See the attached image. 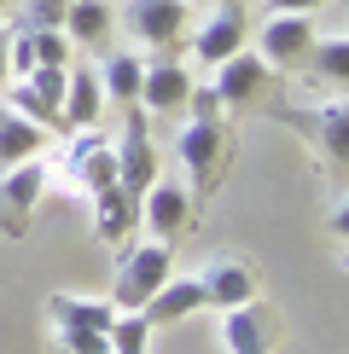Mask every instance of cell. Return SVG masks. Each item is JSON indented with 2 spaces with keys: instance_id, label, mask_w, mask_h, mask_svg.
<instances>
[{
  "instance_id": "cell-24",
  "label": "cell",
  "mask_w": 349,
  "mask_h": 354,
  "mask_svg": "<svg viewBox=\"0 0 349 354\" xmlns=\"http://www.w3.org/2000/svg\"><path fill=\"white\" fill-rule=\"evenodd\" d=\"M70 47H76V41H70L64 29H29V53H35V64H70Z\"/></svg>"
},
{
  "instance_id": "cell-14",
  "label": "cell",
  "mask_w": 349,
  "mask_h": 354,
  "mask_svg": "<svg viewBox=\"0 0 349 354\" xmlns=\"http://www.w3.org/2000/svg\"><path fill=\"white\" fill-rule=\"evenodd\" d=\"M134 35L145 41V47H174V41L186 35V0H134Z\"/></svg>"
},
{
  "instance_id": "cell-11",
  "label": "cell",
  "mask_w": 349,
  "mask_h": 354,
  "mask_svg": "<svg viewBox=\"0 0 349 354\" xmlns=\"http://www.w3.org/2000/svg\"><path fill=\"white\" fill-rule=\"evenodd\" d=\"M87 198H93V239L99 244H128V232L140 227V198L123 186H99Z\"/></svg>"
},
{
  "instance_id": "cell-8",
  "label": "cell",
  "mask_w": 349,
  "mask_h": 354,
  "mask_svg": "<svg viewBox=\"0 0 349 354\" xmlns=\"http://www.w3.org/2000/svg\"><path fill=\"white\" fill-rule=\"evenodd\" d=\"M314 18L309 12H268V24H262V58H268V64H297V58H309V47H314Z\"/></svg>"
},
{
  "instance_id": "cell-6",
  "label": "cell",
  "mask_w": 349,
  "mask_h": 354,
  "mask_svg": "<svg viewBox=\"0 0 349 354\" xmlns=\"http://www.w3.org/2000/svg\"><path fill=\"white\" fill-rule=\"evenodd\" d=\"M285 122L297 128V134H309L314 151L326 157L332 169H343V157H349V111H343V99H332V105H309V111H285Z\"/></svg>"
},
{
  "instance_id": "cell-1",
  "label": "cell",
  "mask_w": 349,
  "mask_h": 354,
  "mask_svg": "<svg viewBox=\"0 0 349 354\" xmlns=\"http://www.w3.org/2000/svg\"><path fill=\"white\" fill-rule=\"evenodd\" d=\"M169 273H174V256H169V244H163V239H152V244L128 250V256L116 261L111 302H116V308H145V297H152V290L163 285Z\"/></svg>"
},
{
  "instance_id": "cell-18",
  "label": "cell",
  "mask_w": 349,
  "mask_h": 354,
  "mask_svg": "<svg viewBox=\"0 0 349 354\" xmlns=\"http://www.w3.org/2000/svg\"><path fill=\"white\" fill-rule=\"evenodd\" d=\"M41 145H47V128H41V122H29L24 111L0 105V169L24 163V157H41Z\"/></svg>"
},
{
  "instance_id": "cell-20",
  "label": "cell",
  "mask_w": 349,
  "mask_h": 354,
  "mask_svg": "<svg viewBox=\"0 0 349 354\" xmlns=\"http://www.w3.org/2000/svg\"><path fill=\"white\" fill-rule=\"evenodd\" d=\"M140 53H111L105 64H99V87H105V99H116V105H140Z\"/></svg>"
},
{
  "instance_id": "cell-26",
  "label": "cell",
  "mask_w": 349,
  "mask_h": 354,
  "mask_svg": "<svg viewBox=\"0 0 349 354\" xmlns=\"http://www.w3.org/2000/svg\"><path fill=\"white\" fill-rule=\"evenodd\" d=\"M314 6L320 0H268V12H309V18H314Z\"/></svg>"
},
{
  "instance_id": "cell-21",
  "label": "cell",
  "mask_w": 349,
  "mask_h": 354,
  "mask_svg": "<svg viewBox=\"0 0 349 354\" xmlns=\"http://www.w3.org/2000/svg\"><path fill=\"white\" fill-rule=\"evenodd\" d=\"M111 24H116L111 0H70V6H64V24H58V29H64L70 41H105Z\"/></svg>"
},
{
  "instance_id": "cell-22",
  "label": "cell",
  "mask_w": 349,
  "mask_h": 354,
  "mask_svg": "<svg viewBox=\"0 0 349 354\" xmlns=\"http://www.w3.org/2000/svg\"><path fill=\"white\" fill-rule=\"evenodd\" d=\"M105 337H111V354H152V319L140 308H116Z\"/></svg>"
},
{
  "instance_id": "cell-17",
  "label": "cell",
  "mask_w": 349,
  "mask_h": 354,
  "mask_svg": "<svg viewBox=\"0 0 349 354\" xmlns=\"http://www.w3.org/2000/svg\"><path fill=\"white\" fill-rule=\"evenodd\" d=\"M47 319H53V326H87V331H111V319H116V302H111V297H70V290H58V297H47Z\"/></svg>"
},
{
  "instance_id": "cell-4",
  "label": "cell",
  "mask_w": 349,
  "mask_h": 354,
  "mask_svg": "<svg viewBox=\"0 0 349 354\" xmlns=\"http://www.w3.org/2000/svg\"><path fill=\"white\" fill-rule=\"evenodd\" d=\"M268 70H274V64H268L262 53H244V47H239V53H227L222 64H215L210 93L222 99V111H244L262 87H268Z\"/></svg>"
},
{
  "instance_id": "cell-2",
  "label": "cell",
  "mask_w": 349,
  "mask_h": 354,
  "mask_svg": "<svg viewBox=\"0 0 349 354\" xmlns=\"http://www.w3.org/2000/svg\"><path fill=\"white\" fill-rule=\"evenodd\" d=\"M41 192H47V163H41V157H24V163L0 169V227H6L12 239L29 227Z\"/></svg>"
},
{
  "instance_id": "cell-9",
  "label": "cell",
  "mask_w": 349,
  "mask_h": 354,
  "mask_svg": "<svg viewBox=\"0 0 349 354\" xmlns=\"http://www.w3.org/2000/svg\"><path fill=\"white\" fill-rule=\"evenodd\" d=\"M193 82H198V76H186V64H174V58L145 64V76H140V111H152V116H181L186 99H193Z\"/></svg>"
},
{
  "instance_id": "cell-16",
  "label": "cell",
  "mask_w": 349,
  "mask_h": 354,
  "mask_svg": "<svg viewBox=\"0 0 349 354\" xmlns=\"http://www.w3.org/2000/svg\"><path fill=\"white\" fill-rule=\"evenodd\" d=\"M239 47H244V12L239 6H222L204 29H193V58L204 70H215L227 53H239Z\"/></svg>"
},
{
  "instance_id": "cell-27",
  "label": "cell",
  "mask_w": 349,
  "mask_h": 354,
  "mask_svg": "<svg viewBox=\"0 0 349 354\" xmlns=\"http://www.w3.org/2000/svg\"><path fill=\"white\" fill-rule=\"evenodd\" d=\"M6 6H12V0H0V12H6Z\"/></svg>"
},
{
  "instance_id": "cell-12",
  "label": "cell",
  "mask_w": 349,
  "mask_h": 354,
  "mask_svg": "<svg viewBox=\"0 0 349 354\" xmlns=\"http://www.w3.org/2000/svg\"><path fill=\"white\" fill-rule=\"evenodd\" d=\"M198 308H210L204 302V285H198V273H169L163 285L152 290V297H145V308L140 314L152 319V326H174V319H186V314H198Z\"/></svg>"
},
{
  "instance_id": "cell-19",
  "label": "cell",
  "mask_w": 349,
  "mask_h": 354,
  "mask_svg": "<svg viewBox=\"0 0 349 354\" xmlns=\"http://www.w3.org/2000/svg\"><path fill=\"white\" fill-rule=\"evenodd\" d=\"M93 128H82L76 145H70V174L87 186V192H99V186H116V151L111 145H99V140H87Z\"/></svg>"
},
{
  "instance_id": "cell-13",
  "label": "cell",
  "mask_w": 349,
  "mask_h": 354,
  "mask_svg": "<svg viewBox=\"0 0 349 354\" xmlns=\"http://www.w3.org/2000/svg\"><path fill=\"white\" fill-rule=\"evenodd\" d=\"M99 116H105V87H99V70H70L64 105H58V128L82 134V128H93Z\"/></svg>"
},
{
  "instance_id": "cell-10",
  "label": "cell",
  "mask_w": 349,
  "mask_h": 354,
  "mask_svg": "<svg viewBox=\"0 0 349 354\" xmlns=\"http://www.w3.org/2000/svg\"><path fill=\"white\" fill-rule=\"evenodd\" d=\"M140 221L169 244L174 232H186V221H193V192L181 180H152L145 186V203H140Z\"/></svg>"
},
{
  "instance_id": "cell-25",
  "label": "cell",
  "mask_w": 349,
  "mask_h": 354,
  "mask_svg": "<svg viewBox=\"0 0 349 354\" xmlns=\"http://www.w3.org/2000/svg\"><path fill=\"white\" fill-rule=\"evenodd\" d=\"M58 331V354H111L105 331H87V326H53Z\"/></svg>"
},
{
  "instance_id": "cell-15",
  "label": "cell",
  "mask_w": 349,
  "mask_h": 354,
  "mask_svg": "<svg viewBox=\"0 0 349 354\" xmlns=\"http://www.w3.org/2000/svg\"><path fill=\"white\" fill-rule=\"evenodd\" d=\"M198 285H204V302H210V308H233V302H251L256 297V273L244 268L239 256H215L210 268L198 273Z\"/></svg>"
},
{
  "instance_id": "cell-5",
  "label": "cell",
  "mask_w": 349,
  "mask_h": 354,
  "mask_svg": "<svg viewBox=\"0 0 349 354\" xmlns=\"http://www.w3.org/2000/svg\"><path fill=\"white\" fill-rule=\"evenodd\" d=\"M227 128H222V116H193L186 122V134H181V163L186 174H193V186H210L215 174H222L227 163Z\"/></svg>"
},
{
  "instance_id": "cell-28",
  "label": "cell",
  "mask_w": 349,
  "mask_h": 354,
  "mask_svg": "<svg viewBox=\"0 0 349 354\" xmlns=\"http://www.w3.org/2000/svg\"><path fill=\"white\" fill-rule=\"evenodd\" d=\"M186 6H198V0H186Z\"/></svg>"
},
{
  "instance_id": "cell-7",
  "label": "cell",
  "mask_w": 349,
  "mask_h": 354,
  "mask_svg": "<svg viewBox=\"0 0 349 354\" xmlns=\"http://www.w3.org/2000/svg\"><path fill=\"white\" fill-rule=\"evenodd\" d=\"M274 337H280V326H274V314H268L256 297L222 308V348H227V354H268Z\"/></svg>"
},
{
  "instance_id": "cell-23",
  "label": "cell",
  "mask_w": 349,
  "mask_h": 354,
  "mask_svg": "<svg viewBox=\"0 0 349 354\" xmlns=\"http://www.w3.org/2000/svg\"><path fill=\"white\" fill-rule=\"evenodd\" d=\"M314 76H326L332 87H343V76H349V41L332 29V35H314Z\"/></svg>"
},
{
  "instance_id": "cell-3",
  "label": "cell",
  "mask_w": 349,
  "mask_h": 354,
  "mask_svg": "<svg viewBox=\"0 0 349 354\" xmlns=\"http://www.w3.org/2000/svg\"><path fill=\"white\" fill-rule=\"evenodd\" d=\"M116 186L123 192H140L157 180V145H152V128L140 122V105H128V122H123V134H116Z\"/></svg>"
}]
</instances>
